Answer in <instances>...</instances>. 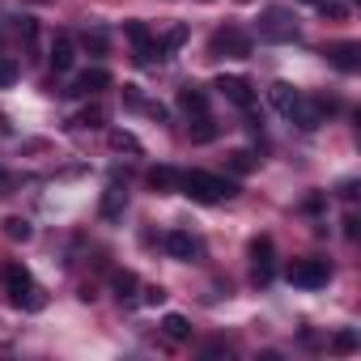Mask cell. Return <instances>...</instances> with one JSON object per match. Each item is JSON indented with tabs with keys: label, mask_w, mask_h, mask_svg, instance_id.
<instances>
[{
	"label": "cell",
	"mask_w": 361,
	"mask_h": 361,
	"mask_svg": "<svg viewBox=\"0 0 361 361\" xmlns=\"http://www.w3.org/2000/svg\"><path fill=\"white\" fill-rule=\"evenodd\" d=\"M166 251H170L174 259H196V255H200V243H196L188 230H170V234H166Z\"/></svg>",
	"instance_id": "30bf717a"
},
{
	"label": "cell",
	"mask_w": 361,
	"mask_h": 361,
	"mask_svg": "<svg viewBox=\"0 0 361 361\" xmlns=\"http://www.w3.org/2000/svg\"><path fill=\"white\" fill-rule=\"evenodd\" d=\"M5 238L30 243V221H26V217H5Z\"/></svg>",
	"instance_id": "603a6c76"
},
{
	"label": "cell",
	"mask_w": 361,
	"mask_h": 361,
	"mask_svg": "<svg viewBox=\"0 0 361 361\" xmlns=\"http://www.w3.org/2000/svg\"><path fill=\"white\" fill-rule=\"evenodd\" d=\"M178 192L192 196L196 204H221V200L238 196L234 178H226V174H209V170H188V174H178Z\"/></svg>",
	"instance_id": "6da1fadb"
},
{
	"label": "cell",
	"mask_w": 361,
	"mask_h": 361,
	"mask_svg": "<svg viewBox=\"0 0 361 361\" xmlns=\"http://www.w3.org/2000/svg\"><path fill=\"white\" fill-rule=\"evenodd\" d=\"M327 276H331L327 259H293L289 264V281L302 289H319V285H327Z\"/></svg>",
	"instance_id": "277c9868"
},
{
	"label": "cell",
	"mask_w": 361,
	"mask_h": 361,
	"mask_svg": "<svg viewBox=\"0 0 361 361\" xmlns=\"http://www.w3.org/2000/svg\"><path fill=\"white\" fill-rule=\"evenodd\" d=\"M259 39L264 43H293L298 39V18L289 9H268L259 18Z\"/></svg>",
	"instance_id": "3957f363"
},
{
	"label": "cell",
	"mask_w": 361,
	"mask_h": 361,
	"mask_svg": "<svg viewBox=\"0 0 361 361\" xmlns=\"http://www.w3.org/2000/svg\"><path fill=\"white\" fill-rule=\"evenodd\" d=\"M136 302H140V306H161V302H166V289H161V285H145Z\"/></svg>",
	"instance_id": "484cf974"
},
{
	"label": "cell",
	"mask_w": 361,
	"mask_h": 361,
	"mask_svg": "<svg viewBox=\"0 0 361 361\" xmlns=\"http://www.w3.org/2000/svg\"><path fill=\"white\" fill-rule=\"evenodd\" d=\"M306 5H319V0H306Z\"/></svg>",
	"instance_id": "836d02e7"
},
{
	"label": "cell",
	"mask_w": 361,
	"mask_h": 361,
	"mask_svg": "<svg viewBox=\"0 0 361 361\" xmlns=\"http://www.w3.org/2000/svg\"><path fill=\"white\" fill-rule=\"evenodd\" d=\"M272 272H276V251H272V238L264 234L251 243V276H255V285H268Z\"/></svg>",
	"instance_id": "8992f818"
},
{
	"label": "cell",
	"mask_w": 361,
	"mask_h": 361,
	"mask_svg": "<svg viewBox=\"0 0 361 361\" xmlns=\"http://www.w3.org/2000/svg\"><path fill=\"white\" fill-rule=\"evenodd\" d=\"M5 289H9L13 306H22V310H43V306H47L43 289L30 281V272H26L22 264H5Z\"/></svg>",
	"instance_id": "7a4b0ae2"
},
{
	"label": "cell",
	"mask_w": 361,
	"mask_h": 361,
	"mask_svg": "<svg viewBox=\"0 0 361 361\" xmlns=\"http://www.w3.org/2000/svg\"><path fill=\"white\" fill-rule=\"evenodd\" d=\"M217 132H221V128H217V123H213L209 115H196V123L188 128V136H192V145H209V140H217Z\"/></svg>",
	"instance_id": "ac0fdd59"
},
{
	"label": "cell",
	"mask_w": 361,
	"mask_h": 361,
	"mask_svg": "<svg viewBox=\"0 0 361 361\" xmlns=\"http://www.w3.org/2000/svg\"><path fill=\"white\" fill-rule=\"evenodd\" d=\"M123 209H128V192H123V188H106V196H102V217L115 221Z\"/></svg>",
	"instance_id": "ffe728a7"
},
{
	"label": "cell",
	"mask_w": 361,
	"mask_h": 361,
	"mask_svg": "<svg viewBox=\"0 0 361 361\" xmlns=\"http://www.w3.org/2000/svg\"><path fill=\"white\" fill-rule=\"evenodd\" d=\"M149 188H153L157 196L178 192V170H170V166H153V170H149Z\"/></svg>",
	"instance_id": "2e32d148"
},
{
	"label": "cell",
	"mask_w": 361,
	"mask_h": 361,
	"mask_svg": "<svg viewBox=\"0 0 361 361\" xmlns=\"http://www.w3.org/2000/svg\"><path fill=\"white\" fill-rule=\"evenodd\" d=\"M85 47H90L94 56H102V51H106V39H102V35L94 30V35H85Z\"/></svg>",
	"instance_id": "f1b7e54d"
},
{
	"label": "cell",
	"mask_w": 361,
	"mask_h": 361,
	"mask_svg": "<svg viewBox=\"0 0 361 361\" xmlns=\"http://www.w3.org/2000/svg\"><path fill=\"white\" fill-rule=\"evenodd\" d=\"M213 90H221V98H226V102H234V106H243V111H251V106H255V85H251L247 77H226V73H221Z\"/></svg>",
	"instance_id": "52a82bcc"
},
{
	"label": "cell",
	"mask_w": 361,
	"mask_h": 361,
	"mask_svg": "<svg viewBox=\"0 0 361 361\" xmlns=\"http://www.w3.org/2000/svg\"><path fill=\"white\" fill-rule=\"evenodd\" d=\"M111 149H119V153H140V140H136L132 132H111Z\"/></svg>",
	"instance_id": "cb8c5ba5"
},
{
	"label": "cell",
	"mask_w": 361,
	"mask_h": 361,
	"mask_svg": "<svg viewBox=\"0 0 361 361\" xmlns=\"http://www.w3.org/2000/svg\"><path fill=\"white\" fill-rule=\"evenodd\" d=\"M111 289H115V298H119V302H136V289H140V281H136V276L123 268V272H115V276H111Z\"/></svg>",
	"instance_id": "e0dca14e"
},
{
	"label": "cell",
	"mask_w": 361,
	"mask_h": 361,
	"mask_svg": "<svg viewBox=\"0 0 361 361\" xmlns=\"http://www.w3.org/2000/svg\"><path fill=\"white\" fill-rule=\"evenodd\" d=\"M161 336H166V340H188V336H192V323H188L183 314H166V319H161Z\"/></svg>",
	"instance_id": "44dd1931"
},
{
	"label": "cell",
	"mask_w": 361,
	"mask_h": 361,
	"mask_svg": "<svg viewBox=\"0 0 361 361\" xmlns=\"http://www.w3.org/2000/svg\"><path fill=\"white\" fill-rule=\"evenodd\" d=\"M47 60H51V68H56V73H68V68L77 64V43H73L68 35H56V39H51V56H47Z\"/></svg>",
	"instance_id": "9c48e42d"
},
{
	"label": "cell",
	"mask_w": 361,
	"mask_h": 361,
	"mask_svg": "<svg viewBox=\"0 0 361 361\" xmlns=\"http://www.w3.org/2000/svg\"><path fill=\"white\" fill-rule=\"evenodd\" d=\"M298 98H302V94H298V90H293L289 81H276V85H268V102H272V106H276L281 115H289Z\"/></svg>",
	"instance_id": "9a60e30c"
},
{
	"label": "cell",
	"mask_w": 361,
	"mask_h": 361,
	"mask_svg": "<svg viewBox=\"0 0 361 361\" xmlns=\"http://www.w3.org/2000/svg\"><path fill=\"white\" fill-rule=\"evenodd\" d=\"M123 102H128V106H140L145 98H140V90H136V85H123Z\"/></svg>",
	"instance_id": "f546056e"
},
{
	"label": "cell",
	"mask_w": 361,
	"mask_h": 361,
	"mask_svg": "<svg viewBox=\"0 0 361 361\" xmlns=\"http://www.w3.org/2000/svg\"><path fill=\"white\" fill-rule=\"evenodd\" d=\"M0 196H13V178L5 170H0Z\"/></svg>",
	"instance_id": "4dcf8cb0"
},
{
	"label": "cell",
	"mask_w": 361,
	"mask_h": 361,
	"mask_svg": "<svg viewBox=\"0 0 361 361\" xmlns=\"http://www.w3.org/2000/svg\"><path fill=\"white\" fill-rule=\"evenodd\" d=\"M18 81V60L13 56H0V90Z\"/></svg>",
	"instance_id": "d4e9b609"
},
{
	"label": "cell",
	"mask_w": 361,
	"mask_h": 361,
	"mask_svg": "<svg viewBox=\"0 0 361 361\" xmlns=\"http://www.w3.org/2000/svg\"><path fill=\"white\" fill-rule=\"evenodd\" d=\"M102 123H106V111H102L98 102H90V106L73 119V128H102Z\"/></svg>",
	"instance_id": "7402d4cb"
},
{
	"label": "cell",
	"mask_w": 361,
	"mask_h": 361,
	"mask_svg": "<svg viewBox=\"0 0 361 361\" xmlns=\"http://www.w3.org/2000/svg\"><path fill=\"white\" fill-rule=\"evenodd\" d=\"M331 348H336V353H353V348H357V331H348V327L336 331V336H331Z\"/></svg>",
	"instance_id": "4316f807"
},
{
	"label": "cell",
	"mask_w": 361,
	"mask_h": 361,
	"mask_svg": "<svg viewBox=\"0 0 361 361\" xmlns=\"http://www.w3.org/2000/svg\"><path fill=\"white\" fill-rule=\"evenodd\" d=\"M204 353H209V357H221V353H226V357H230V344H221V340H217V344H209V348H204Z\"/></svg>",
	"instance_id": "1f68e13d"
},
{
	"label": "cell",
	"mask_w": 361,
	"mask_h": 361,
	"mask_svg": "<svg viewBox=\"0 0 361 361\" xmlns=\"http://www.w3.org/2000/svg\"><path fill=\"white\" fill-rule=\"evenodd\" d=\"M344 234H348V238H357V217H353V213L344 217Z\"/></svg>",
	"instance_id": "d6a6232c"
},
{
	"label": "cell",
	"mask_w": 361,
	"mask_h": 361,
	"mask_svg": "<svg viewBox=\"0 0 361 361\" xmlns=\"http://www.w3.org/2000/svg\"><path fill=\"white\" fill-rule=\"evenodd\" d=\"M183 43H188V26H174L166 39H153V60H170Z\"/></svg>",
	"instance_id": "5bb4252c"
},
{
	"label": "cell",
	"mask_w": 361,
	"mask_h": 361,
	"mask_svg": "<svg viewBox=\"0 0 361 361\" xmlns=\"http://www.w3.org/2000/svg\"><path fill=\"white\" fill-rule=\"evenodd\" d=\"M178 111L183 115H209V94L200 85H183L178 90Z\"/></svg>",
	"instance_id": "7c38bea8"
},
{
	"label": "cell",
	"mask_w": 361,
	"mask_h": 361,
	"mask_svg": "<svg viewBox=\"0 0 361 361\" xmlns=\"http://www.w3.org/2000/svg\"><path fill=\"white\" fill-rule=\"evenodd\" d=\"M243 5H251V0H243Z\"/></svg>",
	"instance_id": "e575fe53"
},
{
	"label": "cell",
	"mask_w": 361,
	"mask_h": 361,
	"mask_svg": "<svg viewBox=\"0 0 361 361\" xmlns=\"http://www.w3.org/2000/svg\"><path fill=\"white\" fill-rule=\"evenodd\" d=\"M128 39L136 43V60L140 64H153V35L145 22H128Z\"/></svg>",
	"instance_id": "4fadbf2b"
},
{
	"label": "cell",
	"mask_w": 361,
	"mask_h": 361,
	"mask_svg": "<svg viewBox=\"0 0 361 361\" xmlns=\"http://www.w3.org/2000/svg\"><path fill=\"white\" fill-rule=\"evenodd\" d=\"M209 47H213V56H234V60H247V56H251V39H247L238 26H226V30H217Z\"/></svg>",
	"instance_id": "5b68a950"
},
{
	"label": "cell",
	"mask_w": 361,
	"mask_h": 361,
	"mask_svg": "<svg viewBox=\"0 0 361 361\" xmlns=\"http://www.w3.org/2000/svg\"><path fill=\"white\" fill-rule=\"evenodd\" d=\"M102 90H111V73L106 68H85L68 94H102Z\"/></svg>",
	"instance_id": "8fae6325"
},
{
	"label": "cell",
	"mask_w": 361,
	"mask_h": 361,
	"mask_svg": "<svg viewBox=\"0 0 361 361\" xmlns=\"http://www.w3.org/2000/svg\"><path fill=\"white\" fill-rule=\"evenodd\" d=\"M226 166H230L234 174H251V170L259 166V157H255L251 149H230V153H226Z\"/></svg>",
	"instance_id": "d6986e66"
},
{
	"label": "cell",
	"mask_w": 361,
	"mask_h": 361,
	"mask_svg": "<svg viewBox=\"0 0 361 361\" xmlns=\"http://www.w3.org/2000/svg\"><path fill=\"white\" fill-rule=\"evenodd\" d=\"M319 13L323 18H348V5L344 0H319Z\"/></svg>",
	"instance_id": "83f0119b"
},
{
	"label": "cell",
	"mask_w": 361,
	"mask_h": 361,
	"mask_svg": "<svg viewBox=\"0 0 361 361\" xmlns=\"http://www.w3.org/2000/svg\"><path fill=\"white\" fill-rule=\"evenodd\" d=\"M323 56H327L340 73H357V68H361V47H357V43H331Z\"/></svg>",
	"instance_id": "ba28073f"
}]
</instances>
